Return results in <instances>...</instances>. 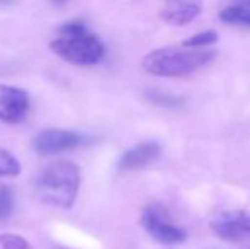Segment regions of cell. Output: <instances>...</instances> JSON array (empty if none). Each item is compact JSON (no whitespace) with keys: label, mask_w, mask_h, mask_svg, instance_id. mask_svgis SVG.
<instances>
[{"label":"cell","mask_w":250,"mask_h":249,"mask_svg":"<svg viewBox=\"0 0 250 249\" xmlns=\"http://www.w3.org/2000/svg\"><path fill=\"white\" fill-rule=\"evenodd\" d=\"M51 2H55V3H65L66 0H51Z\"/></svg>","instance_id":"cell-17"},{"label":"cell","mask_w":250,"mask_h":249,"mask_svg":"<svg viewBox=\"0 0 250 249\" xmlns=\"http://www.w3.org/2000/svg\"><path fill=\"white\" fill-rule=\"evenodd\" d=\"M211 229L221 239L238 243L250 236V215L242 210H227L211 220Z\"/></svg>","instance_id":"cell-7"},{"label":"cell","mask_w":250,"mask_h":249,"mask_svg":"<svg viewBox=\"0 0 250 249\" xmlns=\"http://www.w3.org/2000/svg\"><path fill=\"white\" fill-rule=\"evenodd\" d=\"M14 208V196L9 186H0V220H5L12 213Z\"/></svg>","instance_id":"cell-14"},{"label":"cell","mask_w":250,"mask_h":249,"mask_svg":"<svg viewBox=\"0 0 250 249\" xmlns=\"http://www.w3.org/2000/svg\"><path fill=\"white\" fill-rule=\"evenodd\" d=\"M142 226L160 244H181L186 241V232L168 220L167 213L158 205H150L142 213Z\"/></svg>","instance_id":"cell-4"},{"label":"cell","mask_w":250,"mask_h":249,"mask_svg":"<svg viewBox=\"0 0 250 249\" xmlns=\"http://www.w3.org/2000/svg\"><path fill=\"white\" fill-rule=\"evenodd\" d=\"M220 19L231 26L250 27V0H238L221 9Z\"/></svg>","instance_id":"cell-10"},{"label":"cell","mask_w":250,"mask_h":249,"mask_svg":"<svg viewBox=\"0 0 250 249\" xmlns=\"http://www.w3.org/2000/svg\"><path fill=\"white\" fill-rule=\"evenodd\" d=\"M22 166H21L19 159L9 152V150L0 147V180L2 178H14L19 176Z\"/></svg>","instance_id":"cell-12"},{"label":"cell","mask_w":250,"mask_h":249,"mask_svg":"<svg viewBox=\"0 0 250 249\" xmlns=\"http://www.w3.org/2000/svg\"><path fill=\"white\" fill-rule=\"evenodd\" d=\"M0 249H31V246L22 236L0 234Z\"/></svg>","instance_id":"cell-15"},{"label":"cell","mask_w":250,"mask_h":249,"mask_svg":"<svg viewBox=\"0 0 250 249\" xmlns=\"http://www.w3.org/2000/svg\"><path fill=\"white\" fill-rule=\"evenodd\" d=\"M218 41V33L216 31H203V33H198L194 36L184 40L182 46L188 48H204L209 46V45H214Z\"/></svg>","instance_id":"cell-13"},{"label":"cell","mask_w":250,"mask_h":249,"mask_svg":"<svg viewBox=\"0 0 250 249\" xmlns=\"http://www.w3.org/2000/svg\"><path fill=\"white\" fill-rule=\"evenodd\" d=\"M50 48L65 62L75 65H96L105 55L102 41L87 29L82 21H72L60 27V36L51 41Z\"/></svg>","instance_id":"cell-2"},{"label":"cell","mask_w":250,"mask_h":249,"mask_svg":"<svg viewBox=\"0 0 250 249\" xmlns=\"http://www.w3.org/2000/svg\"><path fill=\"white\" fill-rule=\"evenodd\" d=\"M85 135L73 130L48 128L33 138V150L40 156H53L66 150H73L85 143Z\"/></svg>","instance_id":"cell-5"},{"label":"cell","mask_w":250,"mask_h":249,"mask_svg":"<svg viewBox=\"0 0 250 249\" xmlns=\"http://www.w3.org/2000/svg\"><path fill=\"white\" fill-rule=\"evenodd\" d=\"M145 97H146V101H150L155 106L167 108V110H177V108L184 106V103H186L184 97L175 96V94L162 92V91H155V89L146 91Z\"/></svg>","instance_id":"cell-11"},{"label":"cell","mask_w":250,"mask_h":249,"mask_svg":"<svg viewBox=\"0 0 250 249\" xmlns=\"http://www.w3.org/2000/svg\"><path fill=\"white\" fill-rule=\"evenodd\" d=\"M216 51L188 46H164L143 58V68L157 77H182L214 60Z\"/></svg>","instance_id":"cell-3"},{"label":"cell","mask_w":250,"mask_h":249,"mask_svg":"<svg viewBox=\"0 0 250 249\" xmlns=\"http://www.w3.org/2000/svg\"><path fill=\"white\" fill-rule=\"evenodd\" d=\"M16 0H0V7H5V5H12Z\"/></svg>","instance_id":"cell-16"},{"label":"cell","mask_w":250,"mask_h":249,"mask_svg":"<svg viewBox=\"0 0 250 249\" xmlns=\"http://www.w3.org/2000/svg\"><path fill=\"white\" fill-rule=\"evenodd\" d=\"M199 14V0H167L165 7L160 10L162 21L170 26H186V24L192 23Z\"/></svg>","instance_id":"cell-9"},{"label":"cell","mask_w":250,"mask_h":249,"mask_svg":"<svg viewBox=\"0 0 250 249\" xmlns=\"http://www.w3.org/2000/svg\"><path fill=\"white\" fill-rule=\"evenodd\" d=\"M29 94L16 86L0 84V121L17 125L27 116Z\"/></svg>","instance_id":"cell-6"},{"label":"cell","mask_w":250,"mask_h":249,"mask_svg":"<svg viewBox=\"0 0 250 249\" xmlns=\"http://www.w3.org/2000/svg\"><path fill=\"white\" fill-rule=\"evenodd\" d=\"M34 188L46 205L56 208H72L80 189V169L75 162L58 160L40 171Z\"/></svg>","instance_id":"cell-1"},{"label":"cell","mask_w":250,"mask_h":249,"mask_svg":"<svg viewBox=\"0 0 250 249\" xmlns=\"http://www.w3.org/2000/svg\"><path fill=\"white\" fill-rule=\"evenodd\" d=\"M160 156H162V145L158 142H155V140L140 142L121 154V157L118 160V171L128 173V171L143 169V167L151 166L155 160H158Z\"/></svg>","instance_id":"cell-8"}]
</instances>
